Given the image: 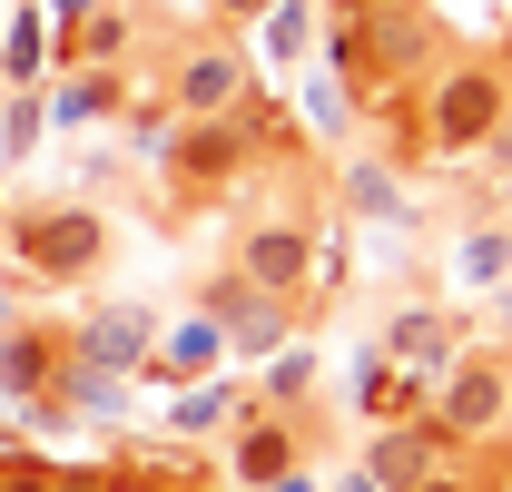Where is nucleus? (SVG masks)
<instances>
[{
  "mask_svg": "<svg viewBox=\"0 0 512 492\" xmlns=\"http://www.w3.org/2000/svg\"><path fill=\"white\" fill-rule=\"evenodd\" d=\"M0 237L20 256V276H40V286H89L99 256H109V217H99L89 197H40V207H10Z\"/></svg>",
  "mask_w": 512,
  "mask_h": 492,
  "instance_id": "f257e3e1",
  "label": "nucleus"
},
{
  "mask_svg": "<svg viewBox=\"0 0 512 492\" xmlns=\"http://www.w3.org/2000/svg\"><path fill=\"white\" fill-rule=\"evenodd\" d=\"M512 109V69L503 60H444L424 89H414V119H424V148L434 158H473Z\"/></svg>",
  "mask_w": 512,
  "mask_h": 492,
  "instance_id": "f03ea898",
  "label": "nucleus"
},
{
  "mask_svg": "<svg viewBox=\"0 0 512 492\" xmlns=\"http://www.w3.org/2000/svg\"><path fill=\"white\" fill-rule=\"evenodd\" d=\"M503 384H512V365H493V355H453V365L424 384V424L444 433L453 453L503 443Z\"/></svg>",
  "mask_w": 512,
  "mask_h": 492,
  "instance_id": "7ed1b4c3",
  "label": "nucleus"
},
{
  "mask_svg": "<svg viewBox=\"0 0 512 492\" xmlns=\"http://www.w3.org/2000/svg\"><path fill=\"white\" fill-rule=\"evenodd\" d=\"M227 276H247L256 296H286V306H296L325 276V237L306 217H256L247 237H237V266H227Z\"/></svg>",
  "mask_w": 512,
  "mask_h": 492,
  "instance_id": "20e7f679",
  "label": "nucleus"
},
{
  "mask_svg": "<svg viewBox=\"0 0 512 492\" xmlns=\"http://www.w3.org/2000/svg\"><path fill=\"white\" fill-rule=\"evenodd\" d=\"M247 89H256V60L237 40H188L178 69H168V109H178V119H227Z\"/></svg>",
  "mask_w": 512,
  "mask_h": 492,
  "instance_id": "39448f33",
  "label": "nucleus"
},
{
  "mask_svg": "<svg viewBox=\"0 0 512 492\" xmlns=\"http://www.w3.org/2000/svg\"><path fill=\"white\" fill-rule=\"evenodd\" d=\"M207 315H217V335H227L237 365H266L276 345H296V306L286 296H256L247 276H217L207 286Z\"/></svg>",
  "mask_w": 512,
  "mask_h": 492,
  "instance_id": "423d86ee",
  "label": "nucleus"
},
{
  "mask_svg": "<svg viewBox=\"0 0 512 492\" xmlns=\"http://www.w3.org/2000/svg\"><path fill=\"white\" fill-rule=\"evenodd\" d=\"M69 355H79V365H99V374H128V384H138V365L158 355V315H148V306H89L79 325H69Z\"/></svg>",
  "mask_w": 512,
  "mask_h": 492,
  "instance_id": "0eeeda50",
  "label": "nucleus"
},
{
  "mask_svg": "<svg viewBox=\"0 0 512 492\" xmlns=\"http://www.w3.org/2000/svg\"><path fill=\"white\" fill-rule=\"evenodd\" d=\"M247 414H266V404H256L237 374H197V384L168 394V414H158V424H168V443H227Z\"/></svg>",
  "mask_w": 512,
  "mask_h": 492,
  "instance_id": "6e6552de",
  "label": "nucleus"
},
{
  "mask_svg": "<svg viewBox=\"0 0 512 492\" xmlns=\"http://www.w3.org/2000/svg\"><path fill=\"white\" fill-rule=\"evenodd\" d=\"M296 463H306V424H296V414H247V424L227 433V473H217V483L266 492L276 473H296Z\"/></svg>",
  "mask_w": 512,
  "mask_h": 492,
  "instance_id": "1a4fd4ad",
  "label": "nucleus"
},
{
  "mask_svg": "<svg viewBox=\"0 0 512 492\" xmlns=\"http://www.w3.org/2000/svg\"><path fill=\"white\" fill-rule=\"evenodd\" d=\"M444 463H453V443L424 424V414H404V424H375V433H365V483H375V492H414L424 473H444Z\"/></svg>",
  "mask_w": 512,
  "mask_h": 492,
  "instance_id": "9d476101",
  "label": "nucleus"
},
{
  "mask_svg": "<svg viewBox=\"0 0 512 492\" xmlns=\"http://www.w3.org/2000/svg\"><path fill=\"white\" fill-rule=\"evenodd\" d=\"M375 355H384V365H404L414 384H434L463 345H453V315L444 306H394V315H384V335H375Z\"/></svg>",
  "mask_w": 512,
  "mask_h": 492,
  "instance_id": "9b49d317",
  "label": "nucleus"
},
{
  "mask_svg": "<svg viewBox=\"0 0 512 492\" xmlns=\"http://www.w3.org/2000/svg\"><path fill=\"white\" fill-rule=\"evenodd\" d=\"M197 374H227V335H217V315H207V306H197V315H178V325L158 335V355L138 365V384L178 394V384H197Z\"/></svg>",
  "mask_w": 512,
  "mask_h": 492,
  "instance_id": "f8f14e48",
  "label": "nucleus"
},
{
  "mask_svg": "<svg viewBox=\"0 0 512 492\" xmlns=\"http://www.w3.org/2000/svg\"><path fill=\"white\" fill-rule=\"evenodd\" d=\"M69 355V325H0V404H40L50 394V374Z\"/></svg>",
  "mask_w": 512,
  "mask_h": 492,
  "instance_id": "ddd939ff",
  "label": "nucleus"
},
{
  "mask_svg": "<svg viewBox=\"0 0 512 492\" xmlns=\"http://www.w3.org/2000/svg\"><path fill=\"white\" fill-rule=\"evenodd\" d=\"M50 109V128H99L128 109V69H60V89L40 99Z\"/></svg>",
  "mask_w": 512,
  "mask_h": 492,
  "instance_id": "4468645a",
  "label": "nucleus"
},
{
  "mask_svg": "<svg viewBox=\"0 0 512 492\" xmlns=\"http://www.w3.org/2000/svg\"><path fill=\"white\" fill-rule=\"evenodd\" d=\"M404 414H424V384L365 345V355H355V424L375 433V424H404Z\"/></svg>",
  "mask_w": 512,
  "mask_h": 492,
  "instance_id": "2eb2a0df",
  "label": "nucleus"
},
{
  "mask_svg": "<svg viewBox=\"0 0 512 492\" xmlns=\"http://www.w3.org/2000/svg\"><path fill=\"white\" fill-rule=\"evenodd\" d=\"M444 266H453V286H463V296H503V286H512V227H493V217H483V227H463Z\"/></svg>",
  "mask_w": 512,
  "mask_h": 492,
  "instance_id": "dca6fc26",
  "label": "nucleus"
},
{
  "mask_svg": "<svg viewBox=\"0 0 512 492\" xmlns=\"http://www.w3.org/2000/svg\"><path fill=\"white\" fill-rule=\"evenodd\" d=\"M296 119H306V138H355V119H365V99H355V79H335V69H306L296 79Z\"/></svg>",
  "mask_w": 512,
  "mask_h": 492,
  "instance_id": "f3484780",
  "label": "nucleus"
},
{
  "mask_svg": "<svg viewBox=\"0 0 512 492\" xmlns=\"http://www.w3.org/2000/svg\"><path fill=\"white\" fill-rule=\"evenodd\" d=\"M335 187H345V207H355V217H375V227H414L404 178H384L375 158H345V168H335Z\"/></svg>",
  "mask_w": 512,
  "mask_h": 492,
  "instance_id": "a211bd4d",
  "label": "nucleus"
},
{
  "mask_svg": "<svg viewBox=\"0 0 512 492\" xmlns=\"http://www.w3.org/2000/svg\"><path fill=\"white\" fill-rule=\"evenodd\" d=\"M40 69H50V20L10 10V30H0V89H40Z\"/></svg>",
  "mask_w": 512,
  "mask_h": 492,
  "instance_id": "6ab92c4d",
  "label": "nucleus"
},
{
  "mask_svg": "<svg viewBox=\"0 0 512 492\" xmlns=\"http://www.w3.org/2000/svg\"><path fill=\"white\" fill-rule=\"evenodd\" d=\"M306 394H316V345L296 335V345H276V355H266V384H256V404H266V414H296Z\"/></svg>",
  "mask_w": 512,
  "mask_h": 492,
  "instance_id": "aec40b11",
  "label": "nucleus"
},
{
  "mask_svg": "<svg viewBox=\"0 0 512 492\" xmlns=\"http://www.w3.org/2000/svg\"><path fill=\"white\" fill-rule=\"evenodd\" d=\"M306 40H316V0H266V20H256V50L276 69L306 60Z\"/></svg>",
  "mask_w": 512,
  "mask_h": 492,
  "instance_id": "412c9836",
  "label": "nucleus"
},
{
  "mask_svg": "<svg viewBox=\"0 0 512 492\" xmlns=\"http://www.w3.org/2000/svg\"><path fill=\"white\" fill-rule=\"evenodd\" d=\"M40 128H50V109H40V89H0V168H30Z\"/></svg>",
  "mask_w": 512,
  "mask_h": 492,
  "instance_id": "4be33fe9",
  "label": "nucleus"
},
{
  "mask_svg": "<svg viewBox=\"0 0 512 492\" xmlns=\"http://www.w3.org/2000/svg\"><path fill=\"white\" fill-rule=\"evenodd\" d=\"M0 492H60V463H40V453H0Z\"/></svg>",
  "mask_w": 512,
  "mask_h": 492,
  "instance_id": "5701e85b",
  "label": "nucleus"
},
{
  "mask_svg": "<svg viewBox=\"0 0 512 492\" xmlns=\"http://www.w3.org/2000/svg\"><path fill=\"white\" fill-rule=\"evenodd\" d=\"M60 492H119V463H60Z\"/></svg>",
  "mask_w": 512,
  "mask_h": 492,
  "instance_id": "b1692460",
  "label": "nucleus"
},
{
  "mask_svg": "<svg viewBox=\"0 0 512 492\" xmlns=\"http://www.w3.org/2000/svg\"><path fill=\"white\" fill-rule=\"evenodd\" d=\"M414 492H483V473H473V463H463V453H453L444 473H424V483H414Z\"/></svg>",
  "mask_w": 512,
  "mask_h": 492,
  "instance_id": "393cba45",
  "label": "nucleus"
},
{
  "mask_svg": "<svg viewBox=\"0 0 512 492\" xmlns=\"http://www.w3.org/2000/svg\"><path fill=\"white\" fill-rule=\"evenodd\" d=\"M473 158H493V178H512V109H503V128H493V138H483Z\"/></svg>",
  "mask_w": 512,
  "mask_h": 492,
  "instance_id": "a878e982",
  "label": "nucleus"
},
{
  "mask_svg": "<svg viewBox=\"0 0 512 492\" xmlns=\"http://www.w3.org/2000/svg\"><path fill=\"white\" fill-rule=\"evenodd\" d=\"M89 10H99V0H50V30H79Z\"/></svg>",
  "mask_w": 512,
  "mask_h": 492,
  "instance_id": "bb28decb",
  "label": "nucleus"
},
{
  "mask_svg": "<svg viewBox=\"0 0 512 492\" xmlns=\"http://www.w3.org/2000/svg\"><path fill=\"white\" fill-rule=\"evenodd\" d=\"M217 20H266V0H207Z\"/></svg>",
  "mask_w": 512,
  "mask_h": 492,
  "instance_id": "cd10ccee",
  "label": "nucleus"
},
{
  "mask_svg": "<svg viewBox=\"0 0 512 492\" xmlns=\"http://www.w3.org/2000/svg\"><path fill=\"white\" fill-rule=\"evenodd\" d=\"M266 492H316V463H296V473H276Z\"/></svg>",
  "mask_w": 512,
  "mask_h": 492,
  "instance_id": "c85d7f7f",
  "label": "nucleus"
},
{
  "mask_svg": "<svg viewBox=\"0 0 512 492\" xmlns=\"http://www.w3.org/2000/svg\"><path fill=\"white\" fill-rule=\"evenodd\" d=\"M365 10H384V0H325V20H365Z\"/></svg>",
  "mask_w": 512,
  "mask_h": 492,
  "instance_id": "c756f323",
  "label": "nucleus"
},
{
  "mask_svg": "<svg viewBox=\"0 0 512 492\" xmlns=\"http://www.w3.org/2000/svg\"><path fill=\"white\" fill-rule=\"evenodd\" d=\"M325 492H375V483H365V463H355V473H335V483H325Z\"/></svg>",
  "mask_w": 512,
  "mask_h": 492,
  "instance_id": "7c9ffc66",
  "label": "nucleus"
},
{
  "mask_svg": "<svg viewBox=\"0 0 512 492\" xmlns=\"http://www.w3.org/2000/svg\"><path fill=\"white\" fill-rule=\"evenodd\" d=\"M0 325H20V296H10V286H0Z\"/></svg>",
  "mask_w": 512,
  "mask_h": 492,
  "instance_id": "2f4dec72",
  "label": "nucleus"
},
{
  "mask_svg": "<svg viewBox=\"0 0 512 492\" xmlns=\"http://www.w3.org/2000/svg\"><path fill=\"white\" fill-rule=\"evenodd\" d=\"M483 492H512V463H503V473H483Z\"/></svg>",
  "mask_w": 512,
  "mask_h": 492,
  "instance_id": "473e14b6",
  "label": "nucleus"
},
{
  "mask_svg": "<svg viewBox=\"0 0 512 492\" xmlns=\"http://www.w3.org/2000/svg\"><path fill=\"white\" fill-rule=\"evenodd\" d=\"M119 492H148V483H138V473H128V463H119Z\"/></svg>",
  "mask_w": 512,
  "mask_h": 492,
  "instance_id": "72a5a7b5",
  "label": "nucleus"
},
{
  "mask_svg": "<svg viewBox=\"0 0 512 492\" xmlns=\"http://www.w3.org/2000/svg\"><path fill=\"white\" fill-rule=\"evenodd\" d=\"M503 433H512V384H503Z\"/></svg>",
  "mask_w": 512,
  "mask_h": 492,
  "instance_id": "f704fd0d",
  "label": "nucleus"
},
{
  "mask_svg": "<svg viewBox=\"0 0 512 492\" xmlns=\"http://www.w3.org/2000/svg\"><path fill=\"white\" fill-rule=\"evenodd\" d=\"M207 492H237V483H207Z\"/></svg>",
  "mask_w": 512,
  "mask_h": 492,
  "instance_id": "c9c22d12",
  "label": "nucleus"
}]
</instances>
